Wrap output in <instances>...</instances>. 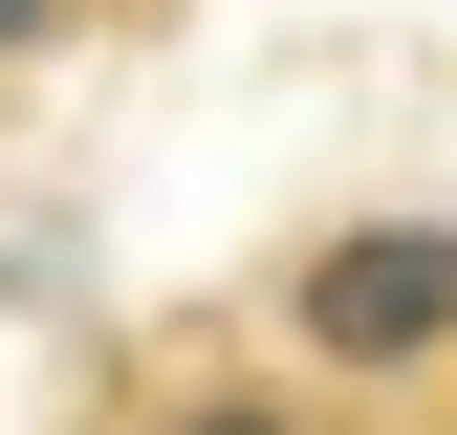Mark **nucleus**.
Masks as SVG:
<instances>
[{"label":"nucleus","mask_w":457,"mask_h":435,"mask_svg":"<svg viewBox=\"0 0 457 435\" xmlns=\"http://www.w3.org/2000/svg\"><path fill=\"white\" fill-rule=\"evenodd\" d=\"M283 349L305 370H436L457 349V218H327L305 261H283Z\"/></svg>","instance_id":"f257e3e1"},{"label":"nucleus","mask_w":457,"mask_h":435,"mask_svg":"<svg viewBox=\"0 0 457 435\" xmlns=\"http://www.w3.org/2000/svg\"><path fill=\"white\" fill-rule=\"evenodd\" d=\"M153 435H327L305 392H153Z\"/></svg>","instance_id":"f03ea898"},{"label":"nucleus","mask_w":457,"mask_h":435,"mask_svg":"<svg viewBox=\"0 0 457 435\" xmlns=\"http://www.w3.org/2000/svg\"><path fill=\"white\" fill-rule=\"evenodd\" d=\"M0 44H66V0H0Z\"/></svg>","instance_id":"7ed1b4c3"}]
</instances>
